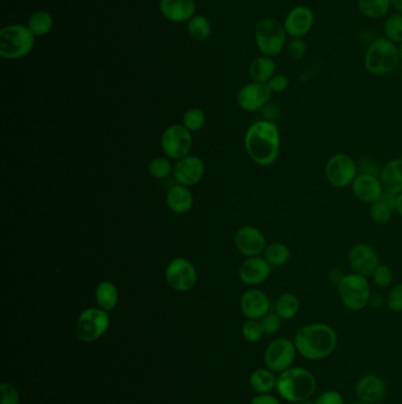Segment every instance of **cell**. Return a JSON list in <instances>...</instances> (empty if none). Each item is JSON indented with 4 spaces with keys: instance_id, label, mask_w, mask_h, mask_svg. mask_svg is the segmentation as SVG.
Instances as JSON below:
<instances>
[{
    "instance_id": "2e32d148",
    "label": "cell",
    "mask_w": 402,
    "mask_h": 404,
    "mask_svg": "<svg viewBox=\"0 0 402 404\" xmlns=\"http://www.w3.org/2000/svg\"><path fill=\"white\" fill-rule=\"evenodd\" d=\"M235 246L248 258L260 257L267 248L266 236L260 228L243 226L235 234Z\"/></svg>"
},
{
    "instance_id": "ee69618b",
    "label": "cell",
    "mask_w": 402,
    "mask_h": 404,
    "mask_svg": "<svg viewBox=\"0 0 402 404\" xmlns=\"http://www.w3.org/2000/svg\"><path fill=\"white\" fill-rule=\"evenodd\" d=\"M289 84H290V81H289L288 76L283 75V74L274 76L273 79L268 82V86L273 91V94L285 92L288 89Z\"/></svg>"
},
{
    "instance_id": "f907efd6",
    "label": "cell",
    "mask_w": 402,
    "mask_h": 404,
    "mask_svg": "<svg viewBox=\"0 0 402 404\" xmlns=\"http://www.w3.org/2000/svg\"><path fill=\"white\" fill-rule=\"evenodd\" d=\"M299 404H315V401H314V402H312V400H305L303 401V402H301V403Z\"/></svg>"
},
{
    "instance_id": "8fae6325",
    "label": "cell",
    "mask_w": 402,
    "mask_h": 404,
    "mask_svg": "<svg viewBox=\"0 0 402 404\" xmlns=\"http://www.w3.org/2000/svg\"><path fill=\"white\" fill-rule=\"evenodd\" d=\"M162 150L167 156L181 160L192 150V131L183 124H172L165 130L160 138Z\"/></svg>"
},
{
    "instance_id": "f35d334b",
    "label": "cell",
    "mask_w": 402,
    "mask_h": 404,
    "mask_svg": "<svg viewBox=\"0 0 402 404\" xmlns=\"http://www.w3.org/2000/svg\"><path fill=\"white\" fill-rule=\"evenodd\" d=\"M386 305L388 310L394 314L402 312V283L392 287L386 297Z\"/></svg>"
},
{
    "instance_id": "8992f818",
    "label": "cell",
    "mask_w": 402,
    "mask_h": 404,
    "mask_svg": "<svg viewBox=\"0 0 402 404\" xmlns=\"http://www.w3.org/2000/svg\"><path fill=\"white\" fill-rule=\"evenodd\" d=\"M254 33L256 47L263 56L275 57L288 45V35L283 23L276 18L266 17L258 20Z\"/></svg>"
},
{
    "instance_id": "5b68a950",
    "label": "cell",
    "mask_w": 402,
    "mask_h": 404,
    "mask_svg": "<svg viewBox=\"0 0 402 404\" xmlns=\"http://www.w3.org/2000/svg\"><path fill=\"white\" fill-rule=\"evenodd\" d=\"M35 47V35L28 25L12 24L0 30V57L8 60L24 58Z\"/></svg>"
},
{
    "instance_id": "816d5d0a",
    "label": "cell",
    "mask_w": 402,
    "mask_h": 404,
    "mask_svg": "<svg viewBox=\"0 0 402 404\" xmlns=\"http://www.w3.org/2000/svg\"><path fill=\"white\" fill-rule=\"evenodd\" d=\"M399 52H400V62L402 63V43L399 45Z\"/></svg>"
},
{
    "instance_id": "681fc988",
    "label": "cell",
    "mask_w": 402,
    "mask_h": 404,
    "mask_svg": "<svg viewBox=\"0 0 402 404\" xmlns=\"http://www.w3.org/2000/svg\"><path fill=\"white\" fill-rule=\"evenodd\" d=\"M392 8H394L396 13L402 15V0H391Z\"/></svg>"
},
{
    "instance_id": "ac0fdd59",
    "label": "cell",
    "mask_w": 402,
    "mask_h": 404,
    "mask_svg": "<svg viewBox=\"0 0 402 404\" xmlns=\"http://www.w3.org/2000/svg\"><path fill=\"white\" fill-rule=\"evenodd\" d=\"M241 311L246 319L260 321L266 314H269V297L263 291L258 289H249L241 297Z\"/></svg>"
},
{
    "instance_id": "8d00e7d4",
    "label": "cell",
    "mask_w": 402,
    "mask_h": 404,
    "mask_svg": "<svg viewBox=\"0 0 402 404\" xmlns=\"http://www.w3.org/2000/svg\"><path fill=\"white\" fill-rule=\"evenodd\" d=\"M149 173L156 179H165L171 174V163L165 157H156L149 163Z\"/></svg>"
},
{
    "instance_id": "d4e9b609",
    "label": "cell",
    "mask_w": 402,
    "mask_h": 404,
    "mask_svg": "<svg viewBox=\"0 0 402 404\" xmlns=\"http://www.w3.org/2000/svg\"><path fill=\"white\" fill-rule=\"evenodd\" d=\"M194 197L187 186L175 185L167 193V204L172 212L177 214L187 213L192 207Z\"/></svg>"
},
{
    "instance_id": "603a6c76",
    "label": "cell",
    "mask_w": 402,
    "mask_h": 404,
    "mask_svg": "<svg viewBox=\"0 0 402 404\" xmlns=\"http://www.w3.org/2000/svg\"><path fill=\"white\" fill-rule=\"evenodd\" d=\"M380 180L385 192L398 195L402 193V159H392L380 170Z\"/></svg>"
},
{
    "instance_id": "7dc6e473",
    "label": "cell",
    "mask_w": 402,
    "mask_h": 404,
    "mask_svg": "<svg viewBox=\"0 0 402 404\" xmlns=\"http://www.w3.org/2000/svg\"><path fill=\"white\" fill-rule=\"evenodd\" d=\"M262 110H263V115L266 116L265 120H268V121H273L274 118L278 116V108L273 103H268Z\"/></svg>"
},
{
    "instance_id": "d6a6232c",
    "label": "cell",
    "mask_w": 402,
    "mask_h": 404,
    "mask_svg": "<svg viewBox=\"0 0 402 404\" xmlns=\"http://www.w3.org/2000/svg\"><path fill=\"white\" fill-rule=\"evenodd\" d=\"M211 24L207 17L202 15H195L187 22V32L192 38L199 42L207 40L211 35Z\"/></svg>"
},
{
    "instance_id": "c3c4849f",
    "label": "cell",
    "mask_w": 402,
    "mask_h": 404,
    "mask_svg": "<svg viewBox=\"0 0 402 404\" xmlns=\"http://www.w3.org/2000/svg\"><path fill=\"white\" fill-rule=\"evenodd\" d=\"M394 211L398 216H402V193L395 195Z\"/></svg>"
},
{
    "instance_id": "7bdbcfd3",
    "label": "cell",
    "mask_w": 402,
    "mask_h": 404,
    "mask_svg": "<svg viewBox=\"0 0 402 404\" xmlns=\"http://www.w3.org/2000/svg\"><path fill=\"white\" fill-rule=\"evenodd\" d=\"M315 404H346V402L337 390H327L317 397Z\"/></svg>"
},
{
    "instance_id": "d6986e66",
    "label": "cell",
    "mask_w": 402,
    "mask_h": 404,
    "mask_svg": "<svg viewBox=\"0 0 402 404\" xmlns=\"http://www.w3.org/2000/svg\"><path fill=\"white\" fill-rule=\"evenodd\" d=\"M271 275V266L261 257H251L240 267V279L246 286L266 283Z\"/></svg>"
},
{
    "instance_id": "836d02e7",
    "label": "cell",
    "mask_w": 402,
    "mask_h": 404,
    "mask_svg": "<svg viewBox=\"0 0 402 404\" xmlns=\"http://www.w3.org/2000/svg\"><path fill=\"white\" fill-rule=\"evenodd\" d=\"M383 33L387 40H392L393 43H402V15L394 13L388 17L383 24Z\"/></svg>"
},
{
    "instance_id": "ffe728a7",
    "label": "cell",
    "mask_w": 402,
    "mask_h": 404,
    "mask_svg": "<svg viewBox=\"0 0 402 404\" xmlns=\"http://www.w3.org/2000/svg\"><path fill=\"white\" fill-rule=\"evenodd\" d=\"M206 173L203 161L197 156H187L181 159L174 168V177L177 184L183 186H194L202 180Z\"/></svg>"
},
{
    "instance_id": "f6af8a7d",
    "label": "cell",
    "mask_w": 402,
    "mask_h": 404,
    "mask_svg": "<svg viewBox=\"0 0 402 404\" xmlns=\"http://www.w3.org/2000/svg\"><path fill=\"white\" fill-rule=\"evenodd\" d=\"M250 404H281L278 397L273 396L270 394H258L255 396Z\"/></svg>"
},
{
    "instance_id": "52a82bcc",
    "label": "cell",
    "mask_w": 402,
    "mask_h": 404,
    "mask_svg": "<svg viewBox=\"0 0 402 404\" xmlns=\"http://www.w3.org/2000/svg\"><path fill=\"white\" fill-rule=\"evenodd\" d=\"M337 293L342 305L347 310L354 312L366 309L369 305L373 295L368 277L354 272L344 275L341 283L337 285Z\"/></svg>"
},
{
    "instance_id": "4316f807",
    "label": "cell",
    "mask_w": 402,
    "mask_h": 404,
    "mask_svg": "<svg viewBox=\"0 0 402 404\" xmlns=\"http://www.w3.org/2000/svg\"><path fill=\"white\" fill-rule=\"evenodd\" d=\"M300 299L293 292L282 293L275 302V314L282 321H292L300 312Z\"/></svg>"
},
{
    "instance_id": "ba28073f",
    "label": "cell",
    "mask_w": 402,
    "mask_h": 404,
    "mask_svg": "<svg viewBox=\"0 0 402 404\" xmlns=\"http://www.w3.org/2000/svg\"><path fill=\"white\" fill-rule=\"evenodd\" d=\"M359 175V165L355 160L344 153H336L329 157L324 165V177L334 188L351 187Z\"/></svg>"
},
{
    "instance_id": "9a60e30c",
    "label": "cell",
    "mask_w": 402,
    "mask_h": 404,
    "mask_svg": "<svg viewBox=\"0 0 402 404\" xmlns=\"http://www.w3.org/2000/svg\"><path fill=\"white\" fill-rule=\"evenodd\" d=\"M315 15L309 6L296 5L289 10L283 20L285 32L290 38H303L312 31Z\"/></svg>"
},
{
    "instance_id": "60d3db41",
    "label": "cell",
    "mask_w": 402,
    "mask_h": 404,
    "mask_svg": "<svg viewBox=\"0 0 402 404\" xmlns=\"http://www.w3.org/2000/svg\"><path fill=\"white\" fill-rule=\"evenodd\" d=\"M287 50H288L290 58L300 60L307 54V43L303 40V38H292V40L287 45Z\"/></svg>"
},
{
    "instance_id": "f5cc1de1",
    "label": "cell",
    "mask_w": 402,
    "mask_h": 404,
    "mask_svg": "<svg viewBox=\"0 0 402 404\" xmlns=\"http://www.w3.org/2000/svg\"><path fill=\"white\" fill-rule=\"evenodd\" d=\"M346 404H367V403H365V402H362V401H355V402H349V403H346Z\"/></svg>"
},
{
    "instance_id": "b9f144b4",
    "label": "cell",
    "mask_w": 402,
    "mask_h": 404,
    "mask_svg": "<svg viewBox=\"0 0 402 404\" xmlns=\"http://www.w3.org/2000/svg\"><path fill=\"white\" fill-rule=\"evenodd\" d=\"M1 404H19V394L13 385L3 383L0 387Z\"/></svg>"
},
{
    "instance_id": "44dd1931",
    "label": "cell",
    "mask_w": 402,
    "mask_h": 404,
    "mask_svg": "<svg viewBox=\"0 0 402 404\" xmlns=\"http://www.w3.org/2000/svg\"><path fill=\"white\" fill-rule=\"evenodd\" d=\"M355 394L358 400L365 403H379L386 395V383L375 373L363 375L356 383Z\"/></svg>"
},
{
    "instance_id": "3957f363",
    "label": "cell",
    "mask_w": 402,
    "mask_h": 404,
    "mask_svg": "<svg viewBox=\"0 0 402 404\" xmlns=\"http://www.w3.org/2000/svg\"><path fill=\"white\" fill-rule=\"evenodd\" d=\"M317 381L315 375L301 366H292L278 377V396L289 403H301L310 400L317 393Z\"/></svg>"
},
{
    "instance_id": "7c38bea8",
    "label": "cell",
    "mask_w": 402,
    "mask_h": 404,
    "mask_svg": "<svg viewBox=\"0 0 402 404\" xmlns=\"http://www.w3.org/2000/svg\"><path fill=\"white\" fill-rule=\"evenodd\" d=\"M347 258L351 271L368 278L381 264L378 251L366 243H354L348 251Z\"/></svg>"
},
{
    "instance_id": "74e56055",
    "label": "cell",
    "mask_w": 402,
    "mask_h": 404,
    "mask_svg": "<svg viewBox=\"0 0 402 404\" xmlns=\"http://www.w3.org/2000/svg\"><path fill=\"white\" fill-rule=\"evenodd\" d=\"M243 338L246 339L248 343L255 344L261 341L262 337L265 336V332L262 330L261 323L258 321H253V319H248L242 326Z\"/></svg>"
},
{
    "instance_id": "30bf717a",
    "label": "cell",
    "mask_w": 402,
    "mask_h": 404,
    "mask_svg": "<svg viewBox=\"0 0 402 404\" xmlns=\"http://www.w3.org/2000/svg\"><path fill=\"white\" fill-rule=\"evenodd\" d=\"M297 355L294 341L285 337L278 338L267 346L265 364L274 373H281L293 366Z\"/></svg>"
},
{
    "instance_id": "e0dca14e",
    "label": "cell",
    "mask_w": 402,
    "mask_h": 404,
    "mask_svg": "<svg viewBox=\"0 0 402 404\" xmlns=\"http://www.w3.org/2000/svg\"><path fill=\"white\" fill-rule=\"evenodd\" d=\"M353 195L363 204H371L385 194L383 182L375 174L359 173L351 186Z\"/></svg>"
},
{
    "instance_id": "e575fe53",
    "label": "cell",
    "mask_w": 402,
    "mask_h": 404,
    "mask_svg": "<svg viewBox=\"0 0 402 404\" xmlns=\"http://www.w3.org/2000/svg\"><path fill=\"white\" fill-rule=\"evenodd\" d=\"M371 278L375 286L379 289H388L394 282V273L388 265L380 264L379 266L376 267V270L373 272Z\"/></svg>"
},
{
    "instance_id": "ab89813d",
    "label": "cell",
    "mask_w": 402,
    "mask_h": 404,
    "mask_svg": "<svg viewBox=\"0 0 402 404\" xmlns=\"http://www.w3.org/2000/svg\"><path fill=\"white\" fill-rule=\"evenodd\" d=\"M260 323L265 334L273 336L278 334V330L281 329L282 319L278 317V314H268L260 319Z\"/></svg>"
},
{
    "instance_id": "7402d4cb",
    "label": "cell",
    "mask_w": 402,
    "mask_h": 404,
    "mask_svg": "<svg viewBox=\"0 0 402 404\" xmlns=\"http://www.w3.org/2000/svg\"><path fill=\"white\" fill-rule=\"evenodd\" d=\"M160 13L171 23H185L196 13L195 0H160Z\"/></svg>"
},
{
    "instance_id": "4fadbf2b",
    "label": "cell",
    "mask_w": 402,
    "mask_h": 404,
    "mask_svg": "<svg viewBox=\"0 0 402 404\" xmlns=\"http://www.w3.org/2000/svg\"><path fill=\"white\" fill-rule=\"evenodd\" d=\"M165 278L169 286L178 292L192 290L197 283L195 267L184 258H176L169 264L165 271Z\"/></svg>"
},
{
    "instance_id": "f546056e",
    "label": "cell",
    "mask_w": 402,
    "mask_h": 404,
    "mask_svg": "<svg viewBox=\"0 0 402 404\" xmlns=\"http://www.w3.org/2000/svg\"><path fill=\"white\" fill-rule=\"evenodd\" d=\"M94 298L99 309L109 312L114 310L118 302V291L111 282L99 283L94 291Z\"/></svg>"
},
{
    "instance_id": "5bb4252c",
    "label": "cell",
    "mask_w": 402,
    "mask_h": 404,
    "mask_svg": "<svg viewBox=\"0 0 402 404\" xmlns=\"http://www.w3.org/2000/svg\"><path fill=\"white\" fill-rule=\"evenodd\" d=\"M273 91L268 83L251 82L241 88L237 94V104L248 113L262 110L270 103Z\"/></svg>"
},
{
    "instance_id": "d590c367",
    "label": "cell",
    "mask_w": 402,
    "mask_h": 404,
    "mask_svg": "<svg viewBox=\"0 0 402 404\" xmlns=\"http://www.w3.org/2000/svg\"><path fill=\"white\" fill-rule=\"evenodd\" d=\"M206 114L199 108L187 110L183 116V126L187 127L190 131H197L202 129L206 124Z\"/></svg>"
},
{
    "instance_id": "4dcf8cb0",
    "label": "cell",
    "mask_w": 402,
    "mask_h": 404,
    "mask_svg": "<svg viewBox=\"0 0 402 404\" xmlns=\"http://www.w3.org/2000/svg\"><path fill=\"white\" fill-rule=\"evenodd\" d=\"M263 258L267 260L271 267H282L289 263L292 258L290 248L283 243H271L267 245L266 250L263 252Z\"/></svg>"
},
{
    "instance_id": "9c48e42d",
    "label": "cell",
    "mask_w": 402,
    "mask_h": 404,
    "mask_svg": "<svg viewBox=\"0 0 402 404\" xmlns=\"http://www.w3.org/2000/svg\"><path fill=\"white\" fill-rule=\"evenodd\" d=\"M109 325L110 317L106 311L90 307L83 311L79 316L76 331L81 341L91 343L102 337L109 329Z\"/></svg>"
},
{
    "instance_id": "f1b7e54d",
    "label": "cell",
    "mask_w": 402,
    "mask_h": 404,
    "mask_svg": "<svg viewBox=\"0 0 402 404\" xmlns=\"http://www.w3.org/2000/svg\"><path fill=\"white\" fill-rule=\"evenodd\" d=\"M391 8V0H358V10L367 19L385 18Z\"/></svg>"
},
{
    "instance_id": "cb8c5ba5",
    "label": "cell",
    "mask_w": 402,
    "mask_h": 404,
    "mask_svg": "<svg viewBox=\"0 0 402 404\" xmlns=\"http://www.w3.org/2000/svg\"><path fill=\"white\" fill-rule=\"evenodd\" d=\"M394 202L395 195L385 192L379 201L369 204V216L371 221L380 226L390 224L395 213Z\"/></svg>"
},
{
    "instance_id": "484cf974",
    "label": "cell",
    "mask_w": 402,
    "mask_h": 404,
    "mask_svg": "<svg viewBox=\"0 0 402 404\" xmlns=\"http://www.w3.org/2000/svg\"><path fill=\"white\" fill-rule=\"evenodd\" d=\"M276 64L274 62L273 57L268 56H260L255 58L249 65L250 79L251 82L268 83L274 76L276 75Z\"/></svg>"
},
{
    "instance_id": "277c9868",
    "label": "cell",
    "mask_w": 402,
    "mask_h": 404,
    "mask_svg": "<svg viewBox=\"0 0 402 404\" xmlns=\"http://www.w3.org/2000/svg\"><path fill=\"white\" fill-rule=\"evenodd\" d=\"M366 70L374 76H386L398 67L400 63V52L398 44L379 37L373 40L368 47L365 59Z\"/></svg>"
},
{
    "instance_id": "bcb514c9",
    "label": "cell",
    "mask_w": 402,
    "mask_h": 404,
    "mask_svg": "<svg viewBox=\"0 0 402 404\" xmlns=\"http://www.w3.org/2000/svg\"><path fill=\"white\" fill-rule=\"evenodd\" d=\"M344 275H346V273L341 270L340 267H333L329 271L328 278L330 280V283L335 284L336 286H337L341 283V280L344 279Z\"/></svg>"
},
{
    "instance_id": "83f0119b",
    "label": "cell",
    "mask_w": 402,
    "mask_h": 404,
    "mask_svg": "<svg viewBox=\"0 0 402 404\" xmlns=\"http://www.w3.org/2000/svg\"><path fill=\"white\" fill-rule=\"evenodd\" d=\"M249 385L255 393L269 394L276 389L278 385V377L275 376V373L268 369L255 370L249 377Z\"/></svg>"
},
{
    "instance_id": "6da1fadb",
    "label": "cell",
    "mask_w": 402,
    "mask_h": 404,
    "mask_svg": "<svg viewBox=\"0 0 402 404\" xmlns=\"http://www.w3.org/2000/svg\"><path fill=\"white\" fill-rule=\"evenodd\" d=\"M244 147L256 165L262 167L274 165L281 150V134L278 124L268 120L254 122L246 130Z\"/></svg>"
},
{
    "instance_id": "7a4b0ae2",
    "label": "cell",
    "mask_w": 402,
    "mask_h": 404,
    "mask_svg": "<svg viewBox=\"0 0 402 404\" xmlns=\"http://www.w3.org/2000/svg\"><path fill=\"white\" fill-rule=\"evenodd\" d=\"M294 344L301 357L310 362L324 361L335 353L339 336L329 324L310 323L297 330Z\"/></svg>"
},
{
    "instance_id": "1f68e13d",
    "label": "cell",
    "mask_w": 402,
    "mask_h": 404,
    "mask_svg": "<svg viewBox=\"0 0 402 404\" xmlns=\"http://www.w3.org/2000/svg\"><path fill=\"white\" fill-rule=\"evenodd\" d=\"M55 25L53 17L47 11H37L28 18V26L35 35H45Z\"/></svg>"
}]
</instances>
